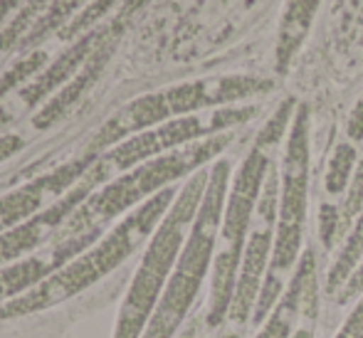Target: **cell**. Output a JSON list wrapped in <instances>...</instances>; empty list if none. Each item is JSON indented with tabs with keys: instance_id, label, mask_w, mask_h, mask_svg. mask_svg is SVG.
Returning <instances> with one entry per match:
<instances>
[{
	"instance_id": "obj_23",
	"label": "cell",
	"mask_w": 363,
	"mask_h": 338,
	"mask_svg": "<svg viewBox=\"0 0 363 338\" xmlns=\"http://www.w3.org/2000/svg\"><path fill=\"white\" fill-rule=\"evenodd\" d=\"M291 109H294V99H287L282 106H279L277 111H274L272 119L264 124V129L259 131L257 136V143L255 146L264 148V151H269L272 146H277L279 141H282V134L287 131V124H289V116H291Z\"/></svg>"
},
{
	"instance_id": "obj_18",
	"label": "cell",
	"mask_w": 363,
	"mask_h": 338,
	"mask_svg": "<svg viewBox=\"0 0 363 338\" xmlns=\"http://www.w3.org/2000/svg\"><path fill=\"white\" fill-rule=\"evenodd\" d=\"M84 0H50V5L45 8V13L40 15V20L35 23V28L28 33V38L20 43L23 50H33L38 43H43L45 38H50L52 33H62L69 25L72 13L82 8Z\"/></svg>"
},
{
	"instance_id": "obj_10",
	"label": "cell",
	"mask_w": 363,
	"mask_h": 338,
	"mask_svg": "<svg viewBox=\"0 0 363 338\" xmlns=\"http://www.w3.org/2000/svg\"><path fill=\"white\" fill-rule=\"evenodd\" d=\"M99 158L101 156H96V153L84 151L79 158H72V161L62 163V166L52 168L43 176L23 183L15 191L0 196V235L28 222L30 218L40 215L62 196H67Z\"/></svg>"
},
{
	"instance_id": "obj_4",
	"label": "cell",
	"mask_w": 363,
	"mask_h": 338,
	"mask_svg": "<svg viewBox=\"0 0 363 338\" xmlns=\"http://www.w3.org/2000/svg\"><path fill=\"white\" fill-rule=\"evenodd\" d=\"M228 183L230 163L218 161L211 168L206 196H203V203L198 208L196 220H193V227L181 249L176 269H173L166 291H163L141 338H176L181 334L183 324L188 321V314L198 301L203 281H206L208 271L213 269L225 201H228Z\"/></svg>"
},
{
	"instance_id": "obj_31",
	"label": "cell",
	"mask_w": 363,
	"mask_h": 338,
	"mask_svg": "<svg viewBox=\"0 0 363 338\" xmlns=\"http://www.w3.org/2000/svg\"><path fill=\"white\" fill-rule=\"evenodd\" d=\"M201 319H191L186 326L181 329V334H178L176 338H198V331H201Z\"/></svg>"
},
{
	"instance_id": "obj_11",
	"label": "cell",
	"mask_w": 363,
	"mask_h": 338,
	"mask_svg": "<svg viewBox=\"0 0 363 338\" xmlns=\"http://www.w3.org/2000/svg\"><path fill=\"white\" fill-rule=\"evenodd\" d=\"M99 235L101 232H84L74 235V237H57L45 244V247H40L35 254H30V257L8 264V267H0V306L28 294L38 284H43L50 274L62 269L82 249L89 247Z\"/></svg>"
},
{
	"instance_id": "obj_15",
	"label": "cell",
	"mask_w": 363,
	"mask_h": 338,
	"mask_svg": "<svg viewBox=\"0 0 363 338\" xmlns=\"http://www.w3.org/2000/svg\"><path fill=\"white\" fill-rule=\"evenodd\" d=\"M316 276V257L314 249H304L294 267V274L287 281V289L279 296L272 314L264 319V326H259V334L255 338H291L304 319L306 291L311 279Z\"/></svg>"
},
{
	"instance_id": "obj_19",
	"label": "cell",
	"mask_w": 363,
	"mask_h": 338,
	"mask_svg": "<svg viewBox=\"0 0 363 338\" xmlns=\"http://www.w3.org/2000/svg\"><path fill=\"white\" fill-rule=\"evenodd\" d=\"M50 5V0H28L25 5H20V10L15 13V18L0 30V50L8 52L13 47H20L28 33L35 28V23L40 20V15L45 13V8Z\"/></svg>"
},
{
	"instance_id": "obj_24",
	"label": "cell",
	"mask_w": 363,
	"mask_h": 338,
	"mask_svg": "<svg viewBox=\"0 0 363 338\" xmlns=\"http://www.w3.org/2000/svg\"><path fill=\"white\" fill-rule=\"evenodd\" d=\"M363 208V161L359 166V171L354 173L351 178V186H349V196H346V203H344V210H341V230L339 232H346L354 218L361 213Z\"/></svg>"
},
{
	"instance_id": "obj_17",
	"label": "cell",
	"mask_w": 363,
	"mask_h": 338,
	"mask_svg": "<svg viewBox=\"0 0 363 338\" xmlns=\"http://www.w3.org/2000/svg\"><path fill=\"white\" fill-rule=\"evenodd\" d=\"M361 262H363V215L356 220L354 230H351L349 237H346L339 257H336V262L331 264L329 274H326V284H324L326 294L329 296L339 294L341 286L351 279V274L359 269Z\"/></svg>"
},
{
	"instance_id": "obj_29",
	"label": "cell",
	"mask_w": 363,
	"mask_h": 338,
	"mask_svg": "<svg viewBox=\"0 0 363 338\" xmlns=\"http://www.w3.org/2000/svg\"><path fill=\"white\" fill-rule=\"evenodd\" d=\"M23 146H25V138L20 134H3L0 136V163L13 156V153H18Z\"/></svg>"
},
{
	"instance_id": "obj_21",
	"label": "cell",
	"mask_w": 363,
	"mask_h": 338,
	"mask_svg": "<svg viewBox=\"0 0 363 338\" xmlns=\"http://www.w3.org/2000/svg\"><path fill=\"white\" fill-rule=\"evenodd\" d=\"M354 163H356V148L351 146V143L336 146L334 156H331V161H329V171H326V193L339 196V193L349 186Z\"/></svg>"
},
{
	"instance_id": "obj_1",
	"label": "cell",
	"mask_w": 363,
	"mask_h": 338,
	"mask_svg": "<svg viewBox=\"0 0 363 338\" xmlns=\"http://www.w3.org/2000/svg\"><path fill=\"white\" fill-rule=\"evenodd\" d=\"M176 196L178 191L171 186L166 191L156 193L153 198H148L146 203H141L131 213H126L114 227L101 232L89 247L82 249L62 269L50 274L43 284H38L35 289H30L28 294L18 296V299L8 301L5 306H0V321H15L33 314H43V311L55 309V306L74 299L82 291L94 286L96 281L109 276L141 244L151 240V235L156 232L161 220L171 210Z\"/></svg>"
},
{
	"instance_id": "obj_13",
	"label": "cell",
	"mask_w": 363,
	"mask_h": 338,
	"mask_svg": "<svg viewBox=\"0 0 363 338\" xmlns=\"http://www.w3.org/2000/svg\"><path fill=\"white\" fill-rule=\"evenodd\" d=\"M131 13H126V10H121L119 18L114 20V23L106 25V33L104 38H101V43L96 45V50L91 52V57L84 62V67L74 74V79H69L67 84L62 86V89L57 91V94H52L48 101L43 104V109L35 111L33 116V126L35 129H50V126L55 124V121H60L65 114H67L69 109L77 104V101L84 96V91L89 89L91 84H94L96 79H99V74L104 72L106 62H109V57L114 55V47H116V40L121 38V33H124V20L129 18Z\"/></svg>"
},
{
	"instance_id": "obj_32",
	"label": "cell",
	"mask_w": 363,
	"mask_h": 338,
	"mask_svg": "<svg viewBox=\"0 0 363 338\" xmlns=\"http://www.w3.org/2000/svg\"><path fill=\"white\" fill-rule=\"evenodd\" d=\"M20 3H23V0H0V25L8 20V15L13 13L15 8H20Z\"/></svg>"
},
{
	"instance_id": "obj_12",
	"label": "cell",
	"mask_w": 363,
	"mask_h": 338,
	"mask_svg": "<svg viewBox=\"0 0 363 338\" xmlns=\"http://www.w3.org/2000/svg\"><path fill=\"white\" fill-rule=\"evenodd\" d=\"M272 89V81L262 77H247V74H233V77H213V79H198L186 81V84L163 89L171 119L178 116H191L201 109L211 106H223L230 101L245 99L252 94H264Z\"/></svg>"
},
{
	"instance_id": "obj_7",
	"label": "cell",
	"mask_w": 363,
	"mask_h": 338,
	"mask_svg": "<svg viewBox=\"0 0 363 338\" xmlns=\"http://www.w3.org/2000/svg\"><path fill=\"white\" fill-rule=\"evenodd\" d=\"M255 114H257L255 106H242V109H218L211 111V114L178 116V119L146 129L141 134L121 141L119 146L109 148L101 156V163L109 168L111 176L114 173H126L144 161H151V158L163 156L168 151H176V148H183L188 143L218 136L220 131H228L238 124H245Z\"/></svg>"
},
{
	"instance_id": "obj_28",
	"label": "cell",
	"mask_w": 363,
	"mask_h": 338,
	"mask_svg": "<svg viewBox=\"0 0 363 338\" xmlns=\"http://www.w3.org/2000/svg\"><path fill=\"white\" fill-rule=\"evenodd\" d=\"M334 338H363V296L359 299V304L354 306V311L349 314L346 324L341 326V331Z\"/></svg>"
},
{
	"instance_id": "obj_2",
	"label": "cell",
	"mask_w": 363,
	"mask_h": 338,
	"mask_svg": "<svg viewBox=\"0 0 363 338\" xmlns=\"http://www.w3.org/2000/svg\"><path fill=\"white\" fill-rule=\"evenodd\" d=\"M230 141H233V134H218L211 138H203V141L188 143L183 148H176V151H168L163 156L139 163V166L126 173H119L116 178L106 181L101 188H96L69 215V220L57 232V237L101 232L111 220L121 218L124 213H131V210L139 208L141 203H146L156 193L171 188V183H176L178 178L188 176L193 171H201Z\"/></svg>"
},
{
	"instance_id": "obj_25",
	"label": "cell",
	"mask_w": 363,
	"mask_h": 338,
	"mask_svg": "<svg viewBox=\"0 0 363 338\" xmlns=\"http://www.w3.org/2000/svg\"><path fill=\"white\" fill-rule=\"evenodd\" d=\"M316 314H319V281L316 276L311 279L309 291H306V304H304V319H301L299 329L291 338H314V324Z\"/></svg>"
},
{
	"instance_id": "obj_5",
	"label": "cell",
	"mask_w": 363,
	"mask_h": 338,
	"mask_svg": "<svg viewBox=\"0 0 363 338\" xmlns=\"http://www.w3.org/2000/svg\"><path fill=\"white\" fill-rule=\"evenodd\" d=\"M306 188H309V109L301 104L296 109L294 121H291L287 151H284L282 198H279L274 249L252 314L255 326H262V321L272 314L279 296H282V286L287 281L289 271L296 267V262L301 257V235H304L306 220Z\"/></svg>"
},
{
	"instance_id": "obj_33",
	"label": "cell",
	"mask_w": 363,
	"mask_h": 338,
	"mask_svg": "<svg viewBox=\"0 0 363 338\" xmlns=\"http://www.w3.org/2000/svg\"><path fill=\"white\" fill-rule=\"evenodd\" d=\"M13 119H15V111L8 109V106H0V131H3Z\"/></svg>"
},
{
	"instance_id": "obj_3",
	"label": "cell",
	"mask_w": 363,
	"mask_h": 338,
	"mask_svg": "<svg viewBox=\"0 0 363 338\" xmlns=\"http://www.w3.org/2000/svg\"><path fill=\"white\" fill-rule=\"evenodd\" d=\"M208 181H211V171H206V168L193 173L186 181V186L178 191L176 201L156 227V232L146 242V252L124 294L111 338L144 336L148 321H151L153 311H156L158 301L168 286V279L176 269L178 257H181V249L193 227L203 196H206Z\"/></svg>"
},
{
	"instance_id": "obj_34",
	"label": "cell",
	"mask_w": 363,
	"mask_h": 338,
	"mask_svg": "<svg viewBox=\"0 0 363 338\" xmlns=\"http://www.w3.org/2000/svg\"><path fill=\"white\" fill-rule=\"evenodd\" d=\"M198 338H211V336H198Z\"/></svg>"
},
{
	"instance_id": "obj_20",
	"label": "cell",
	"mask_w": 363,
	"mask_h": 338,
	"mask_svg": "<svg viewBox=\"0 0 363 338\" xmlns=\"http://www.w3.org/2000/svg\"><path fill=\"white\" fill-rule=\"evenodd\" d=\"M45 67H48V55H45L43 50H30V52H25L13 67L0 74V99L8 96L10 91L23 89L25 81L38 77Z\"/></svg>"
},
{
	"instance_id": "obj_27",
	"label": "cell",
	"mask_w": 363,
	"mask_h": 338,
	"mask_svg": "<svg viewBox=\"0 0 363 338\" xmlns=\"http://www.w3.org/2000/svg\"><path fill=\"white\" fill-rule=\"evenodd\" d=\"M361 296H363V262L359 264V269L351 274V279L341 286V291L336 294V304L346 306V304H351L354 299H361Z\"/></svg>"
},
{
	"instance_id": "obj_14",
	"label": "cell",
	"mask_w": 363,
	"mask_h": 338,
	"mask_svg": "<svg viewBox=\"0 0 363 338\" xmlns=\"http://www.w3.org/2000/svg\"><path fill=\"white\" fill-rule=\"evenodd\" d=\"M104 33H106V25L104 28L89 30V33H84L82 38H77L74 45H69L55 62H50L30 84H25L23 89H20V101H23V106L40 104V101L48 99V96L57 94L69 79H74V74L84 67V62L91 57L96 45L101 43Z\"/></svg>"
},
{
	"instance_id": "obj_22",
	"label": "cell",
	"mask_w": 363,
	"mask_h": 338,
	"mask_svg": "<svg viewBox=\"0 0 363 338\" xmlns=\"http://www.w3.org/2000/svg\"><path fill=\"white\" fill-rule=\"evenodd\" d=\"M114 3H116V0H94V3H89L84 10H82V13H77L74 18L69 20V25L62 30V33H60V38H62V40H72V38H77V35L82 38L84 33L94 30V23L99 18H104Z\"/></svg>"
},
{
	"instance_id": "obj_6",
	"label": "cell",
	"mask_w": 363,
	"mask_h": 338,
	"mask_svg": "<svg viewBox=\"0 0 363 338\" xmlns=\"http://www.w3.org/2000/svg\"><path fill=\"white\" fill-rule=\"evenodd\" d=\"M269 173V156L264 148L255 146L247 158L240 166L233 188L228 191L225 201L223 225H220L216 259H213V276H211V301L206 309L208 329H218L228 321L230 304H233L235 286H238L240 264H242L245 244L252 227V215L257 210L259 196H262L264 181Z\"/></svg>"
},
{
	"instance_id": "obj_26",
	"label": "cell",
	"mask_w": 363,
	"mask_h": 338,
	"mask_svg": "<svg viewBox=\"0 0 363 338\" xmlns=\"http://www.w3.org/2000/svg\"><path fill=\"white\" fill-rule=\"evenodd\" d=\"M341 230V213L336 205L331 203H324L319 210V235H321V242L326 244V247H331L334 244V237L339 235Z\"/></svg>"
},
{
	"instance_id": "obj_30",
	"label": "cell",
	"mask_w": 363,
	"mask_h": 338,
	"mask_svg": "<svg viewBox=\"0 0 363 338\" xmlns=\"http://www.w3.org/2000/svg\"><path fill=\"white\" fill-rule=\"evenodd\" d=\"M346 131H349V136L354 138V141H361L363 138V99L354 106V111H351Z\"/></svg>"
},
{
	"instance_id": "obj_16",
	"label": "cell",
	"mask_w": 363,
	"mask_h": 338,
	"mask_svg": "<svg viewBox=\"0 0 363 338\" xmlns=\"http://www.w3.org/2000/svg\"><path fill=\"white\" fill-rule=\"evenodd\" d=\"M316 5H319V0H289L287 13L282 18V33H279V45H277L279 69L287 67L289 60L299 50L301 40L306 38V30H309L311 20H314Z\"/></svg>"
},
{
	"instance_id": "obj_8",
	"label": "cell",
	"mask_w": 363,
	"mask_h": 338,
	"mask_svg": "<svg viewBox=\"0 0 363 338\" xmlns=\"http://www.w3.org/2000/svg\"><path fill=\"white\" fill-rule=\"evenodd\" d=\"M252 232L245 244L242 264H240L238 286H235L233 304L228 314V334L242 336L247 329V321L252 319L255 306H257L259 291H262L264 276L269 269L274 249V232H277V213H279V173L277 168H269L267 181H264L262 196H259L257 210H255Z\"/></svg>"
},
{
	"instance_id": "obj_9",
	"label": "cell",
	"mask_w": 363,
	"mask_h": 338,
	"mask_svg": "<svg viewBox=\"0 0 363 338\" xmlns=\"http://www.w3.org/2000/svg\"><path fill=\"white\" fill-rule=\"evenodd\" d=\"M109 168L101 163V158L89 168L84 178L57 203H52L48 210H43L40 215L30 218L28 222L18 225V227L8 230V232L0 235V267H8L13 262L35 254L40 247H45L48 242H52L57 237V232L65 227V222L69 220V215L79 208L96 188H101L109 181Z\"/></svg>"
}]
</instances>
